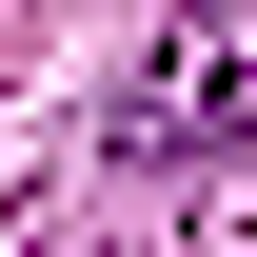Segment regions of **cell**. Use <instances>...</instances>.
Returning a JSON list of instances; mask_svg holds the SVG:
<instances>
[{"instance_id": "6da1fadb", "label": "cell", "mask_w": 257, "mask_h": 257, "mask_svg": "<svg viewBox=\"0 0 257 257\" xmlns=\"http://www.w3.org/2000/svg\"><path fill=\"white\" fill-rule=\"evenodd\" d=\"M237 139H257V0H198L119 79V159H237Z\"/></svg>"}]
</instances>
